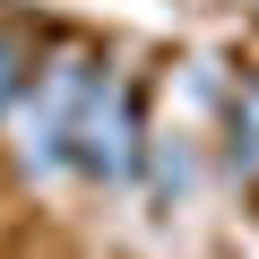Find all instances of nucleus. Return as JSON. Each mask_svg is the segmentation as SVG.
Here are the masks:
<instances>
[{"mask_svg": "<svg viewBox=\"0 0 259 259\" xmlns=\"http://www.w3.org/2000/svg\"><path fill=\"white\" fill-rule=\"evenodd\" d=\"M69 164L87 182H104V190H130V182H139V164H147V87L130 78V69L95 61L87 104H78V130H69Z\"/></svg>", "mask_w": 259, "mask_h": 259, "instance_id": "obj_1", "label": "nucleus"}, {"mask_svg": "<svg viewBox=\"0 0 259 259\" xmlns=\"http://www.w3.org/2000/svg\"><path fill=\"white\" fill-rule=\"evenodd\" d=\"M87 78H95V52H52V61L26 69V87H18V104H9V121L26 130V139H18L26 173H61V164H69V130H78Z\"/></svg>", "mask_w": 259, "mask_h": 259, "instance_id": "obj_2", "label": "nucleus"}, {"mask_svg": "<svg viewBox=\"0 0 259 259\" xmlns=\"http://www.w3.org/2000/svg\"><path fill=\"white\" fill-rule=\"evenodd\" d=\"M225 164H233V182L259 190V69H242L225 95Z\"/></svg>", "mask_w": 259, "mask_h": 259, "instance_id": "obj_3", "label": "nucleus"}, {"mask_svg": "<svg viewBox=\"0 0 259 259\" xmlns=\"http://www.w3.org/2000/svg\"><path fill=\"white\" fill-rule=\"evenodd\" d=\"M26 69H35V52H26V35H9V26H0V121H9V104H18V87H26Z\"/></svg>", "mask_w": 259, "mask_h": 259, "instance_id": "obj_4", "label": "nucleus"}]
</instances>
